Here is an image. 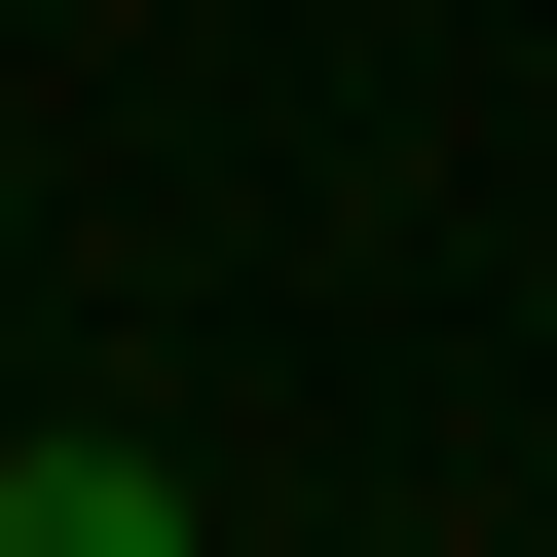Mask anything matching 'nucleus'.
Listing matches in <instances>:
<instances>
[{
    "mask_svg": "<svg viewBox=\"0 0 557 557\" xmlns=\"http://www.w3.org/2000/svg\"><path fill=\"white\" fill-rule=\"evenodd\" d=\"M38 557H186V483L149 446H38Z\"/></svg>",
    "mask_w": 557,
    "mask_h": 557,
    "instance_id": "obj_1",
    "label": "nucleus"
},
{
    "mask_svg": "<svg viewBox=\"0 0 557 557\" xmlns=\"http://www.w3.org/2000/svg\"><path fill=\"white\" fill-rule=\"evenodd\" d=\"M0 557H38V409H0Z\"/></svg>",
    "mask_w": 557,
    "mask_h": 557,
    "instance_id": "obj_2",
    "label": "nucleus"
}]
</instances>
